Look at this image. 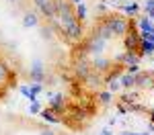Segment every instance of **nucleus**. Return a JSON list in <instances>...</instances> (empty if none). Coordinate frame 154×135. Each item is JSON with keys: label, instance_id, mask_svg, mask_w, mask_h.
<instances>
[{"label": "nucleus", "instance_id": "obj_4", "mask_svg": "<svg viewBox=\"0 0 154 135\" xmlns=\"http://www.w3.org/2000/svg\"><path fill=\"white\" fill-rule=\"evenodd\" d=\"M105 45H107L105 39H101L99 35H95L91 41H88V47H86V49H88V53H93V55H97V57H99V55H103Z\"/></svg>", "mask_w": 154, "mask_h": 135}, {"label": "nucleus", "instance_id": "obj_18", "mask_svg": "<svg viewBox=\"0 0 154 135\" xmlns=\"http://www.w3.org/2000/svg\"><path fill=\"white\" fill-rule=\"evenodd\" d=\"M51 35H54V33H51V29H49V27H41V39L49 41V39H51Z\"/></svg>", "mask_w": 154, "mask_h": 135}, {"label": "nucleus", "instance_id": "obj_1", "mask_svg": "<svg viewBox=\"0 0 154 135\" xmlns=\"http://www.w3.org/2000/svg\"><path fill=\"white\" fill-rule=\"evenodd\" d=\"M58 12H60V21L64 25V29H70L72 25H76V14L72 12V8L66 4V2H58Z\"/></svg>", "mask_w": 154, "mask_h": 135}, {"label": "nucleus", "instance_id": "obj_15", "mask_svg": "<svg viewBox=\"0 0 154 135\" xmlns=\"http://www.w3.org/2000/svg\"><path fill=\"white\" fill-rule=\"evenodd\" d=\"M86 16V6H84V2L80 4H76V19H84Z\"/></svg>", "mask_w": 154, "mask_h": 135}, {"label": "nucleus", "instance_id": "obj_20", "mask_svg": "<svg viewBox=\"0 0 154 135\" xmlns=\"http://www.w3.org/2000/svg\"><path fill=\"white\" fill-rule=\"evenodd\" d=\"M29 113H31V115H37V113H41V109H39V102H37V100H33V102H31V107H29Z\"/></svg>", "mask_w": 154, "mask_h": 135}, {"label": "nucleus", "instance_id": "obj_27", "mask_svg": "<svg viewBox=\"0 0 154 135\" xmlns=\"http://www.w3.org/2000/svg\"><path fill=\"white\" fill-rule=\"evenodd\" d=\"M39 135H56V133H54L51 129H43V131H41V133H39Z\"/></svg>", "mask_w": 154, "mask_h": 135}, {"label": "nucleus", "instance_id": "obj_26", "mask_svg": "<svg viewBox=\"0 0 154 135\" xmlns=\"http://www.w3.org/2000/svg\"><path fill=\"white\" fill-rule=\"evenodd\" d=\"M21 94H25V96H31V88H29V86H21Z\"/></svg>", "mask_w": 154, "mask_h": 135}, {"label": "nucleus", "instance_id": "obj_28", "mask_svg": "<svg viewBox=\"0 0 154 135\" xmlns=\"http://www.w3.org/2000/svg\"><path fill=\"white\" fill-rule=\"evenodd\" d=\"M125 135H148V133H125Z\"/></svg>", "mask_w": 154, "mask_h": 135}, {"label": "nucleus", "instance_id": "obj_13", "mask_svg": "<svg viewBox=\"0 0 154 135\" xmlns=\"http://www.w3.org/2000/svg\"><path fill=\"white\" fill-rule=\"evenodd\" d=\"M140 27H142L144 33H154V25L150 23L148 19H142V21H140Z\"/></svg>", "mask_w": 154, "mask_h": 135}, {"label": "nucleus", "instance_id": "obj_6", "mask_svg": "<svg viewBox=\"0 0 154 135\" xmlns=\"http://www.w3.org/2000/svg\"><path fill=\"white\" fill-rule=\"evenodd\" d=\"M119 84H121V88H131V86H136V76H134V74H121V76H119Z\"/></svg>", "mask_w": 154, "mask_h": 135}, {"label": "nucleus", "instance_id": "obj_5", "mask_svg": "<svg viewBox=\"0 0 154 135\" xmlns=\"http://www.w3.org/2000/svg\"><path fill=\"white\" fill-rule=\"evenodd\" d=\"M37 25H39V16H37L35 12H27L23 16V27L25 29H33Z\"/></svg>", "mask_w": 154, "mask_h": 135}, {"label": "nucleus", "instance_id": "obj_32", "mask_svg": "<svg viewBox=\"0 0 154 135\" xmlns=\"http://www.w3.org/2000/svg\"><path fill=\"white\" fill-rule=\"evenodd\" d=\"M58 2H60V0H58Z\"/></svg>", "mask_w": 154, "mask_h": 135}, {"label": "nucleus", "instance_id": "obj_24", "mask_svg": "<svg viewBox=\"0 0 154 135\" xmlns=\"http://www.w3.org/2000/svg\"><path fill=\"white\" fill-rule=\"evenodd\" d=\"M4 80H6V68L0 63V82H4Z\"/></svg>", "mask_w": 154, "mask_h": 135}, {"label": "nucleus", "instance_id": "obj_10", "mask_svg": "<svg viewBox=\"0 0 154 135\" xmlns=\"http://www.w3.org/2000/svg\"><path fill=\"white\" fill-rule=\"evenodd\" d=\"M88 68H91V66H88V63H86V61H78V66H76V74H78V76H80V78H86V76H88V74H91V70H88Z\"/></svg>", "mask_w": 154, "mask_h": 135}, {"label": "nucleus", "instance_id": "obj_31", "mask_svg": "<svg viewBox=\"0 0 154 135\" xmlns=\"http://www.w3.org/2000/svg\"><path fill=\"white\" fill-rule=\"evenodd\" d=\"M150 88H152V92H154V84H152V86H150Z\"/></svg>", "mask_w": 154, "mask_h": 135}, {"label": "nucleus", "instance_id": "obj_30", "mask_svg": "<svg viewBox=\"0 0 154 135\" xmlns=\"http://www.w3.org/2000/svg\"><path fill=\"white\" fill-rule=\"evenodd\" d=\"M74 2H76V4H80V2H82V0H74Z\"/></svg>", "mask_w": 154, "mask_h": 135}, {"label": "nucleus", "instance_id": "obj_14", "mask_svg": "<svg viewBox=\"0 0 154 135\" xmlns=\"http://www.w3.org/2000/svg\"><path fill=\"white\" fill-rule=\"evenodd\" d=\"M64 96L62 94H58V96H54V100H51V107H54V110H62L64 109Z\"/></svg>", "mask_w": 154, "mask_h": 135}, {"label": "nucleus", "instance_id": "obj_29", "mask_svg": "<svg viewBox=\"0 0 154 135\" xmlns=\"http://www.w3.org/2000/svg\"><path fill=\"white\" fill-rule=\"evenodd\" d=\"M6 2H11V4H17V2H19V0H6Z\"/></svg>", "mask_w": 154, "mask_h": 135}, {"label": "nucleus", "instance_id": "obj_16", "mask_svg": "<svg viewBox=\"0 0 154 135\" xmlns=\"http://www.w3.org/2000/svg\"><path fill=\"white\" fill-rule=\"evenodd\" d=\"M142 51H144V53H154V43L144 41V39H142Z\"/></svg>", "mask_w": 154, "mask_h": 135}, {"label": "nucleus", "instance_id": "obj_3", "mask_svg": "<svg viewBox=\"0 0 154 135\" xmlns=\"http://www.w3.org/2000/svg\"><path fill=\"white\" fill-rule=\"evenodd\" d=\"M29 76H31L33 82L41 84V82L45 80V68H43V61H41V60H33V61H31V66H29Z\"/></svg>", "mask_w": 154, "mask_h": 135}, {"label": "nucleus", "instance_id": "obj_2", "mask_svg": "<svg viewBox=\"0 0 154 135\" xmlns=\"http://www.w3.org/2000/svg\"><path fill=\"white\" fill-rule=\"evenodd\" d=\"M105 27L113 35H125L128 33V21L121 19V16H109L105 21Z\"/></svg>", "mask_w": 154, "mask_h": 135}, {"label": "nucleus", "instance_id": "obj_7", "mask_svg": "<svg viewBox=\"0 0 154 135\" xmlns=\"http://www.w3.org/2000/svg\"><path fill=\"white\" fill-rule=\"evenodd\" d=\"M152 78L148 76L146 72H138L136 74V86H152Z\"/></svg>", "mask_w": 154, "mask_h": 135}, {"label": "nucleus", "instance_id": "obj_9", "mask_svg": "<svg viewBox=\"0 0 154 135\" xmlns=\"http://www.w3.org/2000/svg\"><path fill=\"white\" fill-rule=\"evenodd\" d=\"M117 61H125L128 66H134V63H138V55L134 51H125V53H121L117 57Z\"/></svg>", "mask_w": 154, "mask_h": 135}, {"label": "nucleus", "instance_id": "obj_25", "mask_svg": "<svg viewBox=\"0 0 154 135\" xmlns=\"http://www.w3.org/2000/svg\"><path fill=\"white\" fill-rule=\"evenodd\" d=\"M125 10L131 12V14H134V12H138V4H128V6H125Z\"/></svg>", "mask_w": 154, "mask_h": 135}, {"label": "nucleus", "instance_id": "obj_21", "mask_svg": "<svg viewBox=\"0 0 154 135\" xmlns=\"http://www.w3.org/2000/svg\"><path fill=\"white\" fill-rule=\"evenodd\" d=\"M33 2H35V6H37V8L41 10V8H45V6H48L51 0H33Z\"/></svg>", "mask_w": 154, "mask_h": 135}, {"label": "nucleus", "instance_id": "obj_12", "mask_svg": "<svg viewBox=\"0 0 154 135\" xmlns=\"http://www.w3.org/2000/svg\"><path fill=\"white\" fill-rule=\"evenodd\" d=\"M41 119L49 123H58V117L54 115V110H41Z\"/></svg>", "mask_w": 154, "mask_h": 135}, {"label": "nucleus", "instance_id": "obj_8", "mask_svg": "<svg viewBox=\"0 0 154 135\" xmlns=\"http://www.w3.org/2000/svg\"><path fill=\"white\" fill-rule=\"evenodd\" d=\"M109 66H111V61L105 60V57H101V55H99V57L95 60V63H93V68H95L97 72H107V70H109Z\"/></svg>", "mask_w": 154, "mask_h": 135}, {"label": "nucleus", "instance_id": "obj_11", "mask_svg": "<svg viewBox=\"0 0 154 135\" xmlns=\"http://www.w3.org/2000/svg\"><path fill=\"white\" fill-rule=\"evenodd\" d=\"M66 33H68L72 39H80V37H82V29H80V25L76 23V25H72L70 29H66Z\"/></svg>", "mask_w": 154, "mask_h": 135}, {"label": "nucleus", "instance_id": "obj_22", "mask_svg": "<svg viewBox=\"0 0 154 135\" xmlns=\"http://www.w3.org/2000/svg\"><path fill=\"white\" fill-rule=\"evenodd\" d=\"M146 12H148V16H150V19H154V4H152V0L146 4Z\"/></svg>", "mask_w": 154, "mask_h": 135}, {"label": "nucleus", "instance_id": "obj_17", "mask_svg": "<svg viewBox=\"0 0 154 135\" xmlns=\"http://www.w3.org/2000/svg\"><path fill=\"white\" fill-rule=\"evenodd\" d=\"M119 88H121V84H119V78H115V80H109V92H117Z\"/></svg>", "mask_w": 154, "mask_h": 135}, {"label": "nucleus", "instance_id": "obj_19", "mask_svg": "<svg viewBox=\"0 0 154 135\" xmlns=\"http://www.w3.org/2000/svg\"><path fill=\"white\" fill-rule=\"evenodd\" d=\"M99 100H101V104H109L111 102V92H101L99 94Z\"/></svg>", "mask_w": 154, "mask_h": 135}, {"label": "nucleus", "instance_id": "obj_23", "mask_svg": "<svg viewBox=\"0 0 154 135\" xmlns=\"http://www.w3.org/2000/svg\"><path fill=\"white\" fill-rule=\"evenodd\" d=\"M138 72H140V66H138V63H134V66H128V74H134V76H136Z\"/></svg>", "mask_w": 154, "mask_h": 135}]
</instances>
